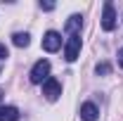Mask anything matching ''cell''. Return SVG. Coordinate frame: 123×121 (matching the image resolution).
Instances as JSON below:
<instances>
[{"instance_id":"cell-1","label":"cell","mask_w":123,"mask_h":121,"mask_svg":"<svg viewBox=\"0 0 123 121\" xmlns=\"http://www.w3.org/2000/svg\"><path fill=\"white\" fill-rule=\"evenodd\" d=\"M31 83H45L47 78H50V62L47 60H38L36 64H33V69H31Z\"/></svg>"},{"instance_id":"cell-2","label":"cell","mask_w":123,"mask_h":121,"mask_svg":"<svg viewBox=\"0 0 123 121\" xmlns=\"http://www.w3.org/2000/svg\"><path fill=\"white\" fill-rule=\"evenodd\" d=\"M78 52H80V33L69 36L66 43H64V57H66V62H76Z\"/></svg>"},{"instance_id":"cell-3","label":"cell","mask_w":123,"mask_h":121,"mask_svg":"<svg viewBox=\"0 0 123 121\" xmlns=\"http://www.w3.org/2000/svg\"><path fill=\"white\" fill-rule=\"evenodd\" d=\"M102 29H104V31H114V29H116V7H114V2H104Z\"/></svg>"},{"instance_id":"cell-4","label":"cell","mask_w":123,"mask_h":121,"mask_svg":"<svg viewBox=\"0 0 123 121\" xmlns=\"http://www.w3.org/2000/svg\"><path fill=\"white\" fill-rule=\"evenodd\" d=\"M43 95H45L50 102H55V100L62 95V83L57 81V78H52V76H50L45 83H43Z\"/></svg>"},{"instance_id":"cell-5","label":"cell","mask_w":123,"mask_h":121,"mask_svg":"<svg viewBox=\"0 0 123 121\" xmlns=\"http://www.w3.org/2000/svg\"><path fill=\"white\" fill-rule=\"evenodd\" d=\"M62 47V36L57 33V31H47L45 36H43V50H47V52H57Z\"/></svg>"},{"instance_id":"cell-6","label":"cell","mask_w":123,"mask_h":121,"mask_svg":"<svg viewBox=\"0 0 123 121\" xmlns=\"http://www.w3.org/2000/svg\"><path fill=\"white\" fill-rule=\"evenodd\" d=\"M78 114H80V119H83V121H97L99 109H97V105H95V102H83Z\"/></svg>"},{"instance_id":"cell-7","label":"cell","mask_w":123,"mask_h":121,"mask_svg":"<svg viewBox=\"0 0 123 121\" xmlns=\"http://www.w3.org/2000/svg\"><path fill=\"white\" fill-rule=\"evenodd\" d=\"M80 26H83V17L80 14H71L66 19V33L69 36H76L78 31H80Z\"/></svg>"},{"instance_id":"cell-8","label":"cell","mask_w":123,"mask_h":121,"mask_svg":"<svg viewBox=\"0 0 123 121\" xmlns=\"http://www.w3.org/2000/svg\"><path fill=\"white\" fill-rule=\"evenodd\" d=\"M0 121H19V109L12 105L0 107Z\"/></svg>"},{"instance_id":"cell-9","label":"cell","mask_w":123,"mask_h":121,"mask_svg":"<svg viewBox=\"0 0 123 121\" xmlns=\"http://www.w3.org/2000/svg\"><path fill=\"white\" fill-rule=\"evenodd\" d=\"M12 43H14L17 47H26L31 43V36L29 33H21V31H19V33H14V36H12Z\"/></svg>"},{"instance_id":"cell-10","label":"cell","mask_w":123,"mask_h":121,"mask_svg":"<svg viewBox=\"0 0 123 121\" xmlns=\"http://www.w3.org/2000/svg\"><path fill=\"white\" fill-rule=\"evenodd\" d=\"M95 71H97V76H107L109 71H111V67H109L107 62H102V64H97V69H95Z\"/></svg>"},{"instance_id":"cell-11","label":"cell","mask_w":123,"mask_h":121,"mask_svg":"<svg viewBox=\"0 0 123 121\" xmlns=\"http://www.w3.org/2000/svg\"><path fill=\"white\" fill-rule=\"evenodd\" d=\"M40 7H43V10H47V12H50V10H55V2H40Z\"/></svg>"},{"instance_id":"cell-12","label":"cell","mask_w":123,"mask_h":121,"mask_svg":"<svg viewBox=\"0 0 123 121\" xmlns=\"http://www.w3.org/2000/svg\"><path fill=\"white\" fill-rule=\"evenodd\" d=\"M5 57H7V47H5L2 43H0V62L5 60Z\"/></svg>"},{"instance_id":"cell-13","label":"cell","mask_w":123,"mask_h":121,"mask_svg":"<svg viewBox=\"0 0 123 121\" xmlns=\"http://www.w3.org/2000/svg\"><path fill=\"white\" fill-rule=\"evenodd\" d=\"M118 67H121V69H123V47H121V50H118Z\"/></svg>"},{"instance_id":"cell-14","label":"cell","mask_w":123,"mask_h":121,"mask_svg":"<svg viewBox=\"0 0 123 121\" xmlns=\"http://www.w3.org/2000/svg\"><path fill=\"white\" fill-rule=\"evenodd\" d=\"M0 97H2V90H0Z\"/></svg>"}]
</instances>
